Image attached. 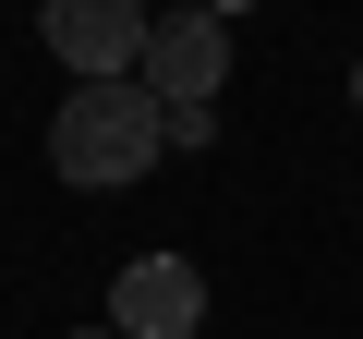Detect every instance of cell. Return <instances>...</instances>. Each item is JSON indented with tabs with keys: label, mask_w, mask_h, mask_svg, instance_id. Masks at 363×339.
<instances>
[{
	"label": "cell",
	"mask_w": 363,
	"mask_h": 339,
	"mask_svg": "<svg viewBox=\"0 0 363 339\" xmlns=\"http://www.w3.org/2000/svg\"><path fill=\"white\" fill-rule=\"evenodd\" d=\"M157 157H169V109L145 97V73H133V85H73V97L49 109V170L85 182V194L145 182Z\"/></svg>",
	"instance_id": "cell-1"
},
{
	"label": "cell",
	"mask_w": 363,
	"mask_h": 339,
	"mask_svg": "<svg viewBox=\"0 0 363 339\" xmlns=\"http://www.w3.org/2000/svg\"><path fill=\"white\" fill-rule=\"evenodd\" d=\"M37 37L73 61V85H133L145 49H157V13H145V0H49Z\"/></svg>",
	"instance_id": "cell-2"
},
{
	"label": "cell",
	"mask_w": 363,
	"mask_h": 339,
	"mask_svg": "<svg viewBox=\"0 0 363 339\" xmlns=\"http://www.w3.org/2000/svg\"><path fill=\"white\" fill-rule=\"evenodd\" d=\"M109 327H121V339H194V327H206L194 255H133V267L109 279Z\"/></svg>",
	"instance_id": "cell-3"
},
{
	"label": "cell",
	"mask_w": 363,
	"mask_h": 339,
	"mask_svg": "<svg viewBox=\"0 0 363 339\" xmlns=\"http://www.w3.org/2000/svg\"><path fill=\"white\" fill-rule=\"evenodd\" d=\"M218 73H230L218 13H157V49H145V97L157 109H218Z\"/></svg>",
	"instance_id": "cell-4"
},
{
	"label": "cell",
	"mask_w": 363,
	"mask_h": 339,
	"mask_svg": "<svg viewBox=\"0 0 363 339\" xmlns=\"http://www.w3.org/2000/svg\"><path fill=\"white\" fill-rule=\"evenodd\" d=\"M73 339H121V327H73Z\"/></svg>",
	"instance_id": "cell-5"
},
{
	"label": "cell",
	"mask_w": 363,
	"mask_h": 339,
	"mask_svg": "<svg viewBox=\"0 0 363 339\" xmlns=\"http://www.w3.org/2000/svg\"><path fill=\"white\" fill-rule=\"evenodd\" d=\"M351 97H363V73H351Z\"/></svg>",
	"instance_id": "cell-6"
}]
</instances>
